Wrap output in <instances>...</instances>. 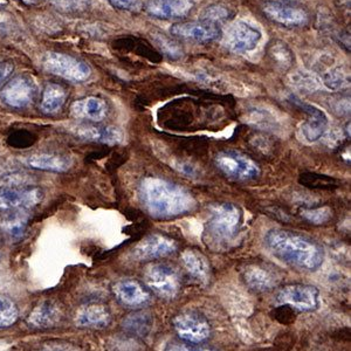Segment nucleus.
Here are the masks:
<instances>
[{"mask_svg": "<svg viewBox=\"0 0 351 351\" xmlns=\"http://www.w3.org/2000/svg\"><path fill=\"white\" fill-rule=\"evenodd\" d=\"M138 193L145 211L157 219L183 216L196 206V200L188 190L160 177H145Z\"/></svg>", "mask_w": 351, "mask_h": 351, "instance_id": "nucleus-1", "label": "nucleus"}, {"mask_svg": "<svg viewBox=\"0 0 351 351\" xmlns=\"http://www.w3.org/2000/svg\"><path fill=\"white\" fill-rule=\"evenodd\" d=\"M265 245L273 256L299 271H316L324 265V248L296 232L269 230L265 236Z\"/></svg>", "mask_w": 351, "mask_h": 351, "instance_id": "nucleus-2", "label": "nucleus"}, {"mask_svg": "<svg viewBox=\"0 0 351 351\" xmlns=\"http://www.w3.org/2000/svg\"><path fill=\"white\" fill-rule=\"evenodd\" d=\"M243 213L231 203L215 204L208 208V236L216 243H230L239 233Z\"/></svg>", "mask_w": 351, "mask_h": 351, "instance_id": "nucleus-3", "label": "nucleus"}, {"mask_svg": "<svg viewBox=\"0 0 351 351\" xmlns=\"http://www.w3.org/2000/svg\"><path fill=\"white\" fill-rule=\"evenodd\" d=\"M143 278L149 291L160 299H176L182 289L180 274L169 263H156L149 265L144 271Z\"/></svg>", "mask_w": 351, "mask_h": 351, "instance_id": "nucleus-4", "label": "nucleus"}, {"mask_svg": "<svg viewBox=\"0 0 351 351\" xmlns=\"http://www.w3.org/2000/svg\"><path fill=\"white\" fill-rule=\"evenodd\" d=\"M171 326L180 341L186 343L202 344L212 335L210 321L199 311H180L172 317Z\"/></svg>", "mask_w": 351, "mask_h": 351, "instance_id": "nucleus-5", "label": "nucleus"}, {"mask_svg": "<svg viewBox=\"0 0 351 351\" xmlns=\"http://www.w3.org/2000/svg\"><path fill=\"white\" fill-rule=\"evenodd\" d=\"M43 68L53 75L75 84L84 82L92 75V69L84 61L64 53H46L43 58Z\"/></svg>", "mask_w": 351, "mask_h": 351, "instance_id": "nucleus-6", "label": "nucleus"}, {"mask_svg": "<svg viewBox=\"0 0 351 351\" xmlns=\"http://www.w3.org/2000/svg\"><path fill=\"white\" fill-rule=\"evenodd\" d=\"M276 304L302 313L315 311L319 307V291L311 285H287L278 291Z\"/></svg>", "mask_w": 351, "mask_h": 351, "instance_id": "nucleus-7", "label": "nucleus"}, {"mask_svg": "<svg viewBox=\"0 0 351 351\" xmlns=\"http://www.w3.org/2000/svg\"><path fill=\"white\" fill-rule=\"evenodd\" d=\"M217 168L228 176V178L236 180H256L260 175L258 164L247 156L238 152H220L215 157Z\"/></svg>", "mask_w": 351, "mask_h": 351, "instance_id": "nucleus-8", "label": "nucleus"}, {"mask_svg": "<svg viewBox=\"0 0 351 351\" xmlns=\"http://www.w3.org/2000/svg\"><path fill=\"white\" fill-rule=\"evenodd\" d=\"M44 199V191L38 186H1L0 212H13L36 208Z\"/></svg>", "mask_w": 351, "mask_h": 351, "instance_id": "nucleus-9", "label": "nucleus"}, {"mask_svg": "<svg viewBox=\"0 0 351 351\" xmlns=\"http://www.w3.org/2000/svg\"><path fill=\"white\" fill-rule=\"evenodd\" d=\"M263 12L269 21L285 27H301L309 21L307 11L289 1L267 0L263 3Z\"/></svg>", "mask_w": 351, "mask_h": 351, "instance_id": "nucleus-10", "label": "nucleus"}, {"mask_svg": "<svg viewBox=\"0 0 351 351\" xmlns=\"http://www.w3.org/2000/svg\"><path fill=\"white\" fill-rule=\"evenodd\" d=\"M36 96V84L31 76L19 75L13 77L5 84L0 97L10 108L24 109L34 102Z\"/></svg>", "mask_w": 351, "mask_h": 351, "instance_id": "nucleus-11", "label": "nucleus"}, {"mask_svg": "<svg viewBox=\"0 0 351 351\" xmlns=\"http://www.w3.org/2000/svg\"><path fill=\"white\" fill-rule=\"evenodd\" d=\"M170 33L175 38L196 44H208L219 40L223 36L219 25L204 21L176 23L170 28Z\"/></svg>", "mask_w": 351, "mask_h": 351, "instance_id": "nucleus-12", "label": "nucleus"}, {"mask_svg": "<svg viewBox=\"0 0 351 351\" xmlns=\"http://www.w3.org/2000/svg\"><path fill=\"white\" fill-rule=\"evenodd\" d=\"M177 250L175 240L169 237L154 233L145 237L132 250V256L138 261L162 259Z\"/></svg>", "mask_w": 351, "mask_h": 351, "instance_id": "nucleus-13", "label": "nucleus"}, {"mask_svg": "<svg viewBox=\"0 0 351 351\" xmlns=\"http://www.w3.org/2000/svg\"><path fill=\"white\" fill-rule=\"evenodd\" d=\"M112 294L122 306L132 309L144 307L152 301V293L148 288L134 279L116 281L112 285Z\"/></svg>", "mask_w": 351, "mask_h": 351, "instance_id": "nucleus-14", "label": "nucleus"}, {"mask_svg": "<svg viewBox=\"0 0 351 351\" xmlns=\"http://www.w3.org/2000/svg\"><path fill=\"white\" fill-rule=\"evenodd\" d=\"M261 40L259 29L246 21H236L228 27L225 43L234 52H251Z\"/></svg>", "mask_w": 351, "mask_h": 351, "instance_id": "nucleus-15", "label": "nucleus"}, {"mask_svg": "<svg viewBox=\"0 0 351 351\" xmlns=\"http://www.w3.org/2000/svg\"><path fill=\"white\" fill-rule=\"evenodd\" d=\"M243 279L248 287L258 293H267L280 284L279 271L267 263H252L243 271Z\"/></svg>", "mask_w": 351, "mask_h": 351, "instance_id": "nucleus-16", "label": "nucleus"}, {"mask_svg": "<svg viewBox=\"0 0 351 351\" xmlns=\"http://www.w3.org/2000/svg\"><path fill=\"white\" fill-rule=\"evenodd\" d=\"M291 101L308 114V120L301 125V132L308 142H316L324 137L328 129V117L322 110L313 104H304L295 96H291Z\"/></svg>", "mask_w": 351, "mask_h": 351, "instance_id": "nucleus-17", "label": "nucleus"}, {"mask_svg": "<svg viewBox=\"0 0 351 351\" xmlns=\"http://www.w3.org/2000/svg\"><path fill=\"white\" fill-rule=\"evenodd\" d=\"M195 0H148L143 8L158 19H182L191 12Z\"/></svg>", "mask_w": 351, "mask_h": 351, "instance_id": "nucleus-18", "label": "nucleus"}, {"mask_svg": "<svg viewBox=\"0 0 351 351\" xmlns=\"http://www.w3.org/2000/svg\"><path fill=\"white\" fill-rule=\"evenodd\" d=\"M110 324H112V313L106 304L100 302L84 304L76 311V327L104 329Z\"/></svg>", "mask_w": 351, "mask_h": 351, "instance_id": "nucleus-19", "label": "nucleus"}, {"mask_svg": "<svg viewBox=\"0 0 351 351\" xmlns=\"http://www.w3.org/2000/svg\"><path fill=\"white\" fill-rule=\"evenodd\" d=\"M108 106L106 101L97 96H87L76 100L71 106V115L79 120L101 122L107 117Z\"/></svg>", "mask_w": 351, "mask_h": 351, "instance_id": "nucleus-20", "label": "nucleus"}, {"mask_svg": "<svg viewBox=\"0 0 351 351\" xmlns=\"http://www.w3.org/2000/svg\"><path fill=\"white\" fill-rule=\"evenodd\" d=\"M62 311L53 301H43L33 308L28 315L27 322L31 327L36 329H53L59 327L62 321Z\"/></svg>", "mask_w": 351, "mask_h": 351, "instance_id": "nucleus-21", "label": "nucleus"}, {"mask_svg": "<svg viewBox=\"0 0 351 351\" xmlns=\"http://www.w3.org/2000/svg\"><path fill=\"white\" fill-rule=\"evenodd\" d=\"M180 261L189 276L197 280L199 284L208 285L211 279V265L202 252L195 248H188L182 253Z\"/></svg>", "mask_w": 351, "mask_h": 351, "instance_id": "nucleus-22", "label": "nucleus"}, {"mask_svg": "<svg viewBox=\"0 0 351 351\" xmlns=\"http://www.w3.org/2000/svg\"><path fill=\"white\" fill-rule=\"evenodd\" d=\"M73 134L81 140L115 145L123 141V134L114 127H100L94 124H84L73 129Z\"/></svg>", "mask_w": 351, "mask_h": 351, "instance_id": "nucleus-23", "label": "nucleus"}, {"mask_svg": "<svg viewBox=\"0 0 351 351\" xmlns=\"http://www.w3.org/2000/svg\"><path fill=\"white\" fill-rule=\"evenodd\" d=\"M29 168L41 170V171L66 172L72 167V160L68 156L59 155V154H49V152H40L28 156L26 160Z\"/></svg>", "mask_w": 351, "mask_h": 351, "instance_id": "nucleus-24", "label": "nucleus"}, {"mask_svg": "<svg viewBox=\"0 0 351 351\" xmlns=\"http://www.w3.org/2000/svg\"><path fill=\"white\" fill-rule=\"evenodd\" d=\"M67 100V92L64 86L59 84H48L45 86L41 94L40 108L41 112L46 115H52L61 110Z\"/></svg>", "mask_w": 351, "mask_h": 351, "instance_id": "nucleus-25", "label": "nucleus"}, {"mask_svg": "<svg viewBox=\"0 0 351 351\" xmlns=\"http://www.w3.org/2000/svg\"><path fill=\"white\" fill-rule=\"evenodd\" d=\"M154 319L150 313L145 311H134L124 317L122 328L129 335L147 336L152 331Z\"/></svg>", "mask_w": 351, "mask_h": 351, "instance_id": "nucleus-26", "label": "nucleus"}, {"mask_svg": "<svg viewBox=\"0 0 351 351\" xmlns=\"http://www.w3.org/2000/svg\"><path fill=\"white\" fill-rule=\"evenodd\" d=\"M267 56L280 71H288L294 64V53L284 41L274 40L268 45Z\"/></svg>", "mask_w": 351, "mask_h": 351, "instance_id": "nucleus-27", "label": "nucleus"}, {"mask_svg": "<svg viewBox=\"0 0 351 351\" xmlns=\"http://www.w3.org/2000/svg\"><path fill=\"white\" fill-rule=\"evenodd\" d=\"M300 184L306 188L317 189V190H332L339 188V182L326 175H319L313 172H304L300 176Z\"/></svg>", "mask_w": 351, "mask_h": 351, "instance_id": "nucleus-28", "label": "nucleus"}, {"mask_svg": "<svg viewBox=\"0 0 351 351\" xmlns=\"http://www.w3.org/2000/svg\"><path fill=\"white\" fill-rule=\"evenodd\" d=\"M233 16L231 8L225 4H212L204 8L200 14V21H208L212 24L219 25L220 23L228 21Z\"/></svg>", "mask_w": 351, "mask_h": 351, "instance_id": "nucleus-29", "label": "nucleus"}, {"mask_svg": "<svg viewBox=\"0 0 351 351\" xmlns=\"http://www.w3.org/2000/svg\"><path fill=\"white\" fill-rule=\"evenodd\" d=\"M19 319V309L13 300L0 296V329L11 327Z\"/></svg>", "mask_w": 351, "mask_h": 351, "instance_id": "nucleus-30", "label": "nucleus"}, {"mask_svg": "<svg viewBox=\"0 0 351 351\" xmlns=\"http://www.w3.org/2000/svg\"><path fill=\"white\" fill-rule=\"evenodd\" d=\"M152 39L157 45V47L160 48V52L163 53L164 56H169L170 59L175 60L183 56V48L180 47V45L172 38L165 36L164 33H155L152 36Z\"/></svg>", "mask_w": 351, "mask_h": 351, "instance_id": "nucleus-31", "label": "nucleus"}, {"mask_svg": "<svg viewBox=\"0 0 351 351\" xmlns=\"http://www.w3.org/2000/svg\"><path fill=\"white\" fill-rule=\"evenodd\" d=\"M293 87L304 93H314L321 88V82L316 76L307 72H298L291 76Z\"/></svg>", "mask_w": 351, "mask_h": 351, "instance_id": "nucleus-32", "label": "nucleus"}, {"mask_svg": "<svg viewBox=\"0 0 351 351\" xmlns=\"http://www.w3.org/2000/svg\"><path fill=\"white\" fill-rule=\"evenodd\" d=\"M107 351H147L138 339L132 336H116L110 339Z\"/></svg>", "mask_w": 351, "mask_h": 351, "instance_id": "nucleus-33", "label": "nucleus"}, {"mask_svg": "<svg viewBox=\"0 0 351 351\" xmlns=\"http://www.w3.org/2000/svg\"><path fill=\"white\" fill-rule=\"evenodd\" d=\"M3 228L11 239H21L27 228V219L19 216L11 217L3 223Z\"/></svg>", "mask_w": 351, "mask_h": 351, "instance_id": "nucleus-34", "label": "nucleus"}, {"mask_svg": "<svg viewBox=\"0 0 351 351\" xmlns=\"http://www.w3.org/2000/svg\"><path fill=\"white\" fill-rule=\"evenodd\" d=\"M322 80H324V84L331 90H341L349 86L347 74L342 72L339 68L330 69L329 72L326 73Z\"/></svg>", "mask_w": 351, "mask_h": 351, "instance_id": "nucleus-35", "label": "nucleus"}, {"mask_svg": "<svg viewBox=\"0 0 351 351\" xmlns=\"http://www.w3.org/2000/svg\"><path fill=\"white\" fill-rule=\"evenodd\" d=\"M301 216L311 223L315 225H321V223H327L330 219L331 210L327 206L324 208H309V210H304L301 212Z\"/></svg>", "mask_w": 351, "mask_h": 351, "instance_id": "nucleus-36", "label": "nucleus"}, {"mask_svg": "<svg viewBox=\"0 0 351 351\" xmlns=\"http://www.w3.org/2000/svg\"><path fill=\"white\" fill-rule=\"evenodd\" d=\"M56 5L64 12H84L90 8L92 0H56Z\"/></svg>", "mask_w": 351, "mask_h": 351, "instance_id": "nucleus-37", "label": "nucleus"}, {"mask_svg": "<svg viewBox=\"0 0 351 351\" xmlns=\"http://www.w3.org/2000/svg\"><path fill=\"white\" fill-rule=\"evenodd\" d=\"M163 351H218L212 348L202 347L200 344L186 343L183 341H170L165 344Z\"/></svg>", "mask_w": 351, "mask_h": 351, "instance_id": "nucleus-38", "label": "nucleus"}, {"mask_svg": "<svg viewBox=\"0 0 351 351\" xmlns=\"http://www.w3.org/2000/svg\"><path fill=\"white\" fill-rule=\"evenodd\" d=\"M108 1L114 8L129 11V12H140L143 8L142 0H108Z\"/></svg>", "mask_w": 351, "mask_h": 351, "instance_id": "nucleus-39", "label": "nucleus"}, {"mask_svg": "<svg viewBox=\"0 0 351 351\" xmlns=\"http://www.w3.org/2000/svg\"><path fill=\"white\" fill-rule=\"evenodd\" d=\"M36 351H79V349L72 344L64 342H47L38 348Z\"/></svg>", "mask_w": 351, "mask_h": 351, "instance_id": "nucleus-40", "label": "nucleus"}, {"mask_svg": "<svg viewBox=\"0 0 351 351\" xmlns=\"http://www.w3.org/2000/svg\"><path fill=\"white\" fill-rule=\"evenodd\" d=\"M13 71L14 66L11 61H0V86L12 75Z\"/></svg>", "mask_w": 351, "mask_h": 351, "instance_id": "nucleus-41", "label": "nucleus"}, {"mask_svg": "<svg viewBox=\"0 0 351 351\" xmlns=\"http://www.w3.org/2000/svg\"><path fill=\"white\" fill-rule=\"evenodd\" d=\"M178 169H180V171L183 172V173H185V175H196V170H195V168H193V167H191L190 164L183 163V162H180V163L178 164Z\"/></svg>", "mask_w": 351, "mask_h": 351, "instance_id": "nucleus-42", "label": "nucleus"}, {"mask_svg": "<svg viewBox=\"0 0 351 351\" xmlns=\"http://www.w3.org/2000/svg\"><path fill=\"white\" fill-rule=\"evenodd\" d=\"M24 4L29 5V6H33V5H36L39 3V0H21Z\"/></svg>", "mask_w": 351, "mask_h": 351, "instance_id": "nucleus-43", "label": "nucleus"}, {"mask_svg": "<svg viewBox=\"0 0 351 351\" xmlns=\"http://www.w3.org/2000/svg\"><path fill=\"white\" fill-rule=\"evenodd\" d=\"M278 1H289V3H293V1H298V0H278Z\"/></svg>", "mask_w": 351, "mask_h": 351, "instance_id": "nucleus-44", "label": "nucleus"}, {"mask_svg": "<svg viewBox=\"0 0 351 351\" xmlns=\"http://www.w3.org/2000/svg\"><path fill=\"white\" fill-rule=\"evenodd\" d=\"M6 4V0H0V5Z\"/></svg>", "mask_w": 351, "mask_h": 351, "instance_id": "nucleus-45", "label": "nucleus"}]
</instances>
